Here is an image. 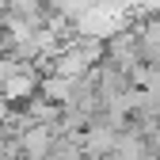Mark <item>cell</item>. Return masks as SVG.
Segmentation results:
<instances>
[{
  "instance_id": "cell-1",
  "label": "cell",
  "mask_w": 160,
  "mask_h": 160,
  "mask_svg": "<svg viewBox=\"0 0 160 160\" xmlns=\"http://www.w3.org/2000/svg\"><path fill=\"white\" fill-rule=\"evenodd\" d=\"M99 61H103V38H92V34H72L61 42V50L53 53V61L46 72H61V76H84L88 69H95Z\"/></svg>"
},
{
  "instance_id": "cell-2",
  "label": "cell",
  "mask_w": 160,
  "mask_h": 160,
  "mask_svg": "<svg viewBox=\"0 0 160 160\" xmlns=\"http://www.w3.org/2000/svg\"><path fill=\"white\" fill-rule=\"evenodd\" d=\"M53 141H57V130L50 122H31L19 133V160H46Z\"/></svg>"
},
{
  "instance_id": "cell-3",
  "label": "cell",
  "mask_w": 160,
  "mask_h": 160,
  "mask_svg": "<svg viewBox=\"0 0 160 160\" xmlns=\"http://www.w3.org/2000/svg\"><path fill=\"white\" fill-rule=\"evenodd\" d=\"M72 92H76V80L72 76H61V72H42V76H38V95L50 99V103H57V107L69 103Z\"/></svg>"
},
{
  "instance_id": "cell-4",
  "label": "cell",
  "mask_w": 160,
  "mask_h": 160,
  "mask_svg": "<svg viewBox=\"0 0 160 160\" xmlns=\"http://www.w3.org/2000/svg\"><path fill=\"white\" fill-rule=\"evenodd\" d=\"M76 137H80V133H76ZM76 137H61V133H57V141H53V149L46 152V160H84V149H80Z\"/></svg>"
}]
</instances>
